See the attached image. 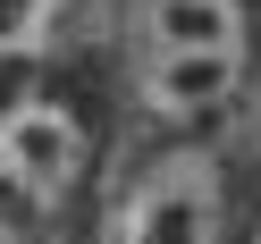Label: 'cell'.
I'll return each instance as SVG.
<instances>
[{"instance_id": "cell-7", "label": "cell", "mask_w": 261, "mask_h": 244, "mask_svg": "<svg viewBox=\"0 0 261 244\" xmlns=\"http://www.w3.org/2000/svg\"><path fill=\"white\" fill-rule=\"evenodd\" d=\"M253 244H261V227H253Z\"/></svg>"}, {"instance_id": "cell-4", "label": "cell", "mask_w": 261, "mask_h": 244, "mask_svg": "<svg viewBox=\"0 0 261 244\" xmlns=\"http://www.w3.org/2000/svg\"><path fill=\"white\" fill-rule=\"evenodd\" d=\"M143 51H244V0H143L135 17Z\"/></svg>"}, {"instance_id": "cell-5", "label": "cell", "mask_w": 261, "mask_h": 244, "mask_svg": "<svg viewBox=\"0 0 261 244\" xmlns=\"http://www.w3.org/2000/svg\"><path fill=\"white\" fill-rule=\"evenodd\" d=\"M51 17H59V0H0V59H25L51 42Z\"/></svg>"}, {"instance_id": "cell-6", "label": "cell", "mask_w": 261, "mask_h": 244, "mask_svg": "<svg viewBox=\"0 0 261 244\" xmlns=\"http://www.w3.org/2000/svg\"><path fill=\"white\" fill-rule=\"evenodd\" d=\"M0 194H17V185H9V169H0Z\"/></svg>"}, {"instance_id": "cell-3", "label": "cell", "mask_w": 261, "mask_h": 244, "mask_svg": "<svg viewBox=\"0 0 261 244\" xmlns=\"http://www.w3.org/2000/svg\"><path fill=\"white\" fill-rule=\"evenodd\" d=\"M244 85V51H143V101L160 118H211Z\"/></svg>"}, {"instance_id": "cell-1", "label": "cell", "mask_w": 261, "mask_h": 244, "mask_svg": "<svg viewBox=\"0 0 261 244\" xmlns=\"http://www.w3.org/2000/svg\"><path fill=\"white\" fill-rule=\"evenodd\" d=\"M118 244H219V160L211 152L152 160L118 210Z\"/></svg>"}, {"instance_id": "cell-2", "label": "cell", "mask_w": 261, "mask_h": 244, "mask_svg": "<svg viewBox=\"0 0 261 244\" xmlns=\"http://www.w3.org/2000/svg\"><path fill=\"white\" fill-rule=\"evenodd\" d=\"M0 169H9V185H17L34 210L59 202V194L85 177V126H76L59 101H17L0 118Z\"/></svg>"}]
</instances>
